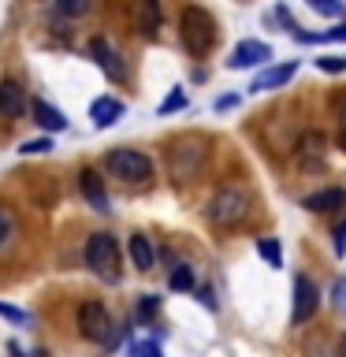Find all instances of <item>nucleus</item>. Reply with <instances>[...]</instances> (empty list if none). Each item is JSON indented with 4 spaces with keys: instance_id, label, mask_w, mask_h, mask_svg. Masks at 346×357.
Here are the masks:
<instances>
[{
    "instance_id": "1",
    "label": "nucleus",
    "mask_w": 346,
    "mask_h": 357,
    "mask_svg": "<svg viewBox=\"0 0 346 357\" xmlns=\"http://www.w3.org/2000/svg\"><path fill=\"white\" fill-rule=\"evenodd\" d=\"M250 208H253V197H250V190L239 186V183H223L216 186V194L209 197V205H205V216L212 227H223V231H231V227H239V223L250 220Z\"/></svg>"
},
{
    "instance_id": "2",
    "label": "nucleus",
    "mask_w": 346,
    "mask_h": 357,
    "mask_svg": "<svg viewBox=\"0 0 346 357\" xmlns=\"http://www.w3.org/2000/svg\"><path fill=\"white\" fill-rule=\"evenodd\" d=\"M179 38H183L190 56H205L212 45H216V19H212L205 8L186 4L183 15H179Z\"/></svg>"
},
{
    "instance_id": "3",
    "label": "nucleus",
    "mask_w": 346,
    "mask_h": 357,
    "mask_svg": "<svg viewBox=\"0 0 346 357\" xmlns=\"http://www.w3.org/2000/svg\"><path fill=\"white\" fill-rule=\"evenodd\" d=\"M209 160V145L201 138H183L172 145V153H167V164H172V178L175 183H190V178L201 175V167Z\"/></svg>"
},
{
    "instance_id": "4",
    "label": "nucleus",
    "mask_w": 346,
    "mask_h": 357,
    "mask_svg": "<svg viewBox=\"0 0 346 357\" xmlns=\"http://www.w3.org/2000/svg\"><path fill=\"white\" fill-rule=\"evenodd\" d=\"M82 253H86V264L93 268V275H100L105 283L119 279V245L112 234H89Z\"/></svg>"
},
{
    "instance_id": "5",
    "label": "nucleus",
    "mask_w": 346,
    "mask_h": 357,
    "mask_svg": "<svg viewBox=\"0 0 346 357\" xmlns=\"http://www.w3.org/2000/svg\"><path fill=\"white\" fill-rule=\"evenodd\" d=\"M105 164L116 178H123V183H149L153 178V160L138 149H112L105 156Z\"/></svg>"
},
{
    "instance_id": "6",
    "label": "nucleus",
    "mask_w": 346,
    "mask_h": 357,
    "mask_svg": "<svg viewBox=\"0 0 346 357\" xmlns=\"http://www.w3.org/2000/svg\"><path fill=\"white\" fill-rule=\"evenodd\" d=\"M78 331H82V339L105 346L112 339V331H116V320L108 317V309L100 301H82L78 305Z\"/></svg>"
},
{
    "instance_id": "7",
    "label": "nucleus",
    "mask_w": 346,
    "mask_h": 357,
    "mask_svg": "<svg viewBox=\"0 0 346 357\" xmlns=\"http://www.w3.org/2000/svg\"><path fill=\"white\" fill-rule=\"evenodd\" d=\"M317 309H320L317 283H313L309 275H298L294 279V312H290V320H294V324H309L313 317H317Z\"/></svg>"
},
{
    "instance_id": "8",
    "label": "nucleus",
    "mask_w": 346,
    "mask_h": 357,
    "mask_svg": "<svg viewBox=\"0 0 346 357\" xmlns=\"http://www.w3.org/2000/svg\"><path fill=\"white\" fill-rule=\"evenodd\" d=\"M257 63H272V45L264 41H239L234 52L227 56V67L239 71V67H257Z\"/></svg>"
},
{
    "instance_id": "9",
    "label": "nucleus",
    "mask_w": 346,
    "mask_h": 357,
    "mask_svg": "<svg viewBox=\"0 0 346 357\" xmlns=\"http://www.w3.org/2000/svg\"><path fill=\"white\" fill-rule=\"evenodd\" d=\"M324 153H328V138H324L320 130H309L298 138V164L309 167V172H317L324 164Z\"/></svg>"
},
{
    "instance_id": "10",
    "label": "nucleus",
    "mask_w": 346,
    "mask_h": 357,
    "mask_svg": "<svg viewBox=\"0 0 346 357\" xmlns=\"http://www.w3.org/2000/svg\"><path fill=\"white\" fill-rule=\"evenodd\" d=\"M22 112H27V89H22L15 78H4V82H0V116L19 119Z\"/></svg>"
},
{
    "instance_id": "11",
    "label": "nucleus",
    "mask_w": 346,
    "mask_h": 357,
    "mask_svg": "<svg viewBox=\"0 0 346 357\" xmlns=\"http://www.w3.org/2000/svg\"><path fill=\"white\" fill-rule=\"evenodd\" d=\"M298 75V60H290V63H276V67H268V71H261L253 78V93H268V89H279V86H287L290 78Z\"/></svg>"
},
{
    "instance_id": "12",
    "label": "nucleus",
    "mask_w": 346,
    "mask_h": 357,
    "mask_svg": "<svg viewBox=\"0 0 346 357\" xmlns=\"http://www.w3.org/2000/svg\"><path fill=\"white\" fill-rule=\"evenodd\" d=\"M78 190H82V197L89 201V208L108 212V194H105V183H100V175L93 172V167H82V172H78Z\"/></svg>"
},
{
    "instance_id": "13",
    "label": "nucleus",
    "mask_w": 346,
    "mask_h": 357,
    "mask_svg": "<svg viewBox=\"0 0 346 357\" xmlns=\"http://www.w3.org/2000/svg\"><path fill=\"white\" fill-rule=\"evenodd\" d=\"M306 208L309 212H339V208H346V190H339V186L317 190V194L306 197Z\"/></svg>"
},
{
    "instance_id": "14",
    "label": "nucleus",
    "mask_w": 346,
    "mask_h": 357,
    "mask_svg": "<svg viewBox=\"0 0 346 357\" xmlns=\"http://www.w3.org/2000/svg\"><path fill=\"white\" fill-rule=\"evenodd\" d=\"M123 112H127V108H123V100H116V97H97L93 105H89V119H93L97 127L105 130V127H112V123L123 116Z\"/></svg>"
},
{
    "instance_id": "15",
    "label": "nucleus",
    "mask_w": 346,
    "mask_h": 357,
    "mask_svg": "<svg viewBox=\"0 0 346 357\" xmlns=\"http://www.w3.org/2000/svg\"><path fill=\"white\" fill-rule=\"evenodd\" d=\"M89 56H93L97 67H100V71H105L108 78H119V75H123V67L116 63L119 56L112 52V45H108L105 38H93V41H89Z\"/></svg>"
},
{
    "instance_id": "16",
    "label": "nucleus",
    "mask_w": 346,
    "mask_h": 357,
    "mask_svg": "<svg viewBox=\"0 0 346 357\" xmlns=\"http://www.w3.org/2000/svg\"><path fill=\"white\" fill-rule=\"evenodd\" d=\"M19 245V216L8 205H0V257H8Z\"/></svg>"
},
{
    "instance_id": "17",
    "label": "nucleus",
    "mask_w": 346,
    "mask_h": 357,
    "mask_svg": "<svg viewBox=\"0 0 346 357\" xmlns=\"http://www.w3.org/2000/svg\"><path fill=\"white\" fill-rule=\"evenodd\" d=\"M33 123H38L41 130H67V116L60 108H52L49 100H33Z\"/></svg>"
},
{
    "instance_id": "18",
    "label": "nucleus",
    "mask_w": 346,
    "mask_h": 357,
    "mask_svg": "<svg viewBox=\"0 0 346 357\" xmlns=\"http://www.w3.org/2000/svg\"><path fill=\"white\" fill-rule=\"evenodd\" d=\"M130 257H134V268H142V272H149L156 264V250L145 234H130Z\"/></svg>"
},
{
    "instance_id": "19",
    "label": "nucleus",
    "mask_w": 346,
    "mask_h": 357,
    "mask_svg": "<svg viewBox=\"0 0 346 357\" xmlns=\"http://www.w3.org/2000/svg\"><path fill=\"white\" fill-rule=\"evenodd\" d=\"M156 22H160V4H156V0H145V4H142V15H138V30L145 33V38H153V33H156Z\"/></svg>"
},
{
    "instance_id": "20",
    "label": "nucleus",
    "mask_w": 346,
    "mask_h": 357,
    "mask_svg": "<svg viewBox=\"0 0 346 357\" xmlns=\"http://www.w3.org/2000/svg\"><path fill=\"white\" fill-rule=\"evenodd\" d=\"M257 253L268 261V268H283V250H279V238H257Z\"/></svg>"
},
{
    "instance_id": "21",
    "label": "nucleus",
    "mask_w": 346,
    "mask_h": 357,
    "mask_svg": "<svg viewBox=\"0 0 346 357\" xmlns=\"http://www.w3.org/2000/svg\"><path fill=\"white\" fill-rule=\"evenodd\" d=\"M167 287L172 290H194V272L186 264H175V272L167 275Z\"/></svg>"
},
{
    "instance_id": "22",
    "label": "nucleus",
    "mask_w": 346,
    "mask_h": 357,
    "mask_svg": "<svg viewBox=\"0 0 346 357\" xmlns=\"http://www.w3.org/2000/svg\"><path fill=\"white\" fill-rule=\"evenodd\" d=\"M186 108V93L183 89H172L164 100H160V116H172V112H183Z\"/></svg>"
},
{
    "instance_id": "23",
    "label": "nucleus",
    "mask_w": 346,
    "mask_h": 357,
    "mask_svg": "<svg viewBox=\"0 0 346 357\" xmlns=\"http://www.w3.org/2000/svg\"><path fill=\"white\" fill-rule=\"evenodd\" d=\"M130 357H164V350H160V342L145 339V342H134L130 346Z\"/></svg>"
},
{
    "instance_id": "24",
    "label": "nucleus",
    "mask_w": 346,
    "mask_h": 357,
    "mask_svg": "<svg viewBox=\"0 0 346 357\" xmlns=\"http://www.w3.org/2000/svg\"><path fill=\"white\" fill-rule=\"evenodd\" d=\"M49 149H52L49 138H33V142H22V145H19L22 156H41V153H49Z\"/></svg>"
},
{
    "instance_id": "25",
    "label": "nucleus",
    "mask_w": 346,
    "mask_h": 357,
    "mask_svg": "<svg viewBox=\"0 0 346 357\" xmlns=\"http://www.w3.org/2000/svg\"><path fill=\"white\" fill-rule=\"evenodd\" d=\"M317 67L324 75H339V71H346V56H324V60H317Z\"/></svg>"
},
{
    "instance_id": "26",
    "label": "nucleus",
    "mask_w": 346,
    "mask_h": 357,
    "mask_svg": "<svg viewBox=\"0 0 346 357\" xmlns=\"http://www.w3.org/2000/svg\"><path fill=\"white\" fill-rule=\"evenodd\" d=\"M331 245H335V257H346V220H343V223H335Z\"/></svg>"
},
{
    "instance_id": "27",
    "label": "nucleus",
    "mask_w": 346,
    "mask_h": 357,
    "mask_svg": "<svg viewBox=\"0 0 346 357\" xmlns=\"http://www.w3.org/2000/svg\"><path fill=\"white\" fill-rule=\"evenodd\" d=\"M156 305H160V301H156V294H142V301H138V320L145 324L156 312Z\"/></svg>"
},
{
    "instance_id": "28",
    "label": "nucleus",
    "mask_w": 346,
    "mask_h": 357,
    "mask_svg": "<svg viewBox=\"0 0 346 357\" xmlns=\"http://www.w3.org/2000/svg\"><path fill=\"white\" fill-rule=\"evenodd\" d=\"M331 298H335V309L346 317V275L343 279H335V290H331Z\"/></svg>"
},
{
    "instance_id": "29",
    "label": "nucleus",
    "mask_w": 346,
    "mask_h": 357,
    "mask_svg": "<svg viewBox=\"0 0 346 357\" xmlns=\"http://www.w3.org/2000/svg\"><path fill=\"white\" fill-rule=\"evenodd\" d=\"M60 11L63 15H82V11H89V0H60Z\"/></svg>"
},
{
    "instance_id": "30",
    "label": "nucleus",
    "mask_w": 346,
    "mask_h": 357,
    "mask_svg": "<svg viewBox=\"0 0 346 357\" xmlns=\"http://www.w3.org/2000/svg\"><path fill=\"white\" fill-rule=\"evenodd\" d=\"M313 11H320V15H343V4H335V0H313Z\"/></svg>"
},
{
    "instance_id": "31",
    "label": "nucleus",
    "mask_w": 346,
    "mask_h": 357,
    "mask_svg": "<svg viewBox=\"0 0 346 357\" xmlns=\"http://www.w3.org/2000/svg\"><path fill=\"white\" fill-rule=\"evenodd\" d=\"M0 317L11 320V324H27V312L15 309V305H4V301H0Z\"/></svg>"
},
{
    "instance_id": "32",
    "label": "nucleus",
    "mask_w": 346,
    "mask_h": 357,
    "mask_svg": "<svg viewBox=\"0 0 346 357\" xmlns=\"http://www.w3.org/2000/svg\"><path fill=\"white\" fill-rule=\"evenodd\" d=\"M197 301H201L205 309H216V298H212V290H209V287H201V290H197Z\"/></svg>"
},
{
    "instance_id": "33",
    "label": "nucleus",
    "mask_w": 346,
    "mask_h": 357,
    "mask_svg": "<svg viewBox=\"0 0 346 357\" xmlns=\"http://www.w3.org/2000/svg\"><path fill=\"white\" fill-rule=\"evenodd\" d=\"M234 105H239V93H227V97H220V100H216V108H220V112H227V108H234Z\"/></svg>"
},
{
    "instance_id": "34",
    "label": "nucleus",
    "mask_w": 346,
    "mask_h": 357,
    "mask_svg": "<svg viewBox=\"0 0 346 357\" xmlns=\"http://www.w3.org/2000/svg\"><path fill=\"white\" fill-rule=\"evenodd\" d=\"M339 134H343V145H346V97L339 100Z\"/></svg>"
},
{
    "instance_id": "35",
    "label": "nucleus",
    "mask_w": 346,
    "mask_h": 357,
    "mask_svg": "<svg viewBox=\"0 0 346 357\" xmlns=\"http://www.w3.org/2000/svg\"><path fill=\"white\" fill-rule=\"evenodd\" d=\"M339 350H343V357H346V335H343V346H339Z\"/></svg>"
},
{
    "instance_id": "36",
    "label": "nucleus",
    "mask_w": 346,
    "mask_h": 357,
    "mask_svg": "<svg viewBox=\"0 0 346 357\" xmlns=\"http://www.w3.org/2000/svg\"><path fill=\"white\" fill-rule=\"evenodd\" d=\"M33 357H49V354H45V350H38V354H33Z\"/></svg>"
}]
</instances>
